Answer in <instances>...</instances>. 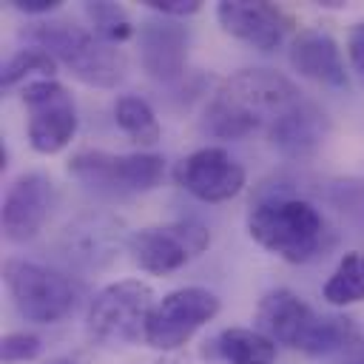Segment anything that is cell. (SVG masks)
Wrapping results in <instances>:
<instances>
[{"label": "cell", "mask_w": 364, "mask_h": 364, "mask_svg": "<svg viewBox=\"0 0 364 364\" xmlns=\"http://www.w3.org/2000/svg\"><path fill=\"white\" fill-rule=\"evenodd\" d=\"M299 97L287 77L270 68H242L213 91L202 128L219 139H242L270 125Z\"/></svg>", "instance_id": "cell-1"}, {"label": "cell", "mask_w": 364, "mask_h": 364, "mask_svg": "<svg viewBox=\"0 0 364 364\" xmlns=\"http://www.w3.org/2000/svg\"><path fill=\"white\" fill-rule=\"evenodd\" d=\"M247 233L267 253L301 264L310 262L324 245V216L318 208L299 196L259 199L247 213Z\"/></svg>", "instance_id": "cell-2"}, {"label": "cell", "mask_w": 364, "mask_h": 364, "mask_svg": "<svg viewBox=\"0 0 364 364\" xmlns=\"http://www.w3.org/2000/svg\"><path fill=\"white\" fill-rule=\"evenodd\" d=\"M28 40L37 43L46 54L63 63L80 82L97 88H114L125 77V57L117 46L100 40L94 31L65 23V20H46L26 31Z\"/></svg>", "instance_id": "cell-3"}, {"label": "cell", "mask_w": 364, "mask_h": 364, "mask_svg": "<svg viewBox=\"0 0 364 364\" xmlns=\"http://www.w3.org/2000/svg\"><path fill=\"white\" fill-rule=\"evenodd\" d=\"M154 304L151 284L139 279L111 282L91 299L85 327L97 341L108 347H125L139 341V336L145 338V324Z\"/></svg>", "instance_id": "cell-4"}, {"label": "cell", "mask_w": 364, "mask_h": 364, "mask_svg": "<svg viewBox=\"0 0 364 364\" xmlns=\"http://www.w3.org/2000/svg\"><path fill=\"white\" fill-rule=\"evenodd\" d=\"M68 173L85 188L108 196L148 193L165 179V159L159 154H108L80 151L68 159Z\"/></svg>", "instance_id": "cell-5"}, {"label": "cell", "mask_w": 364, "mask_h": 364, "mask_svg": "<svg viewBox=\"0 0 364 364\" xmlns=\"http://www.w3.org/2000/svg\"><path fill=\"white\" fill-rule=\"evenodd\" d=\"M3 279L17 313L34 324H54L65 318L77 304V287L63 273L28 262V259H6Z\"/></svg>", "instance_id": "cell-6"}, {"label": "cell", "mask_w": 364, "mask_h": 364, "mask_svg": "<svg viewBox=\"0 0 364 364\" xmlns=\"http://www.w3.org/2000/svg\"><path fill=\"white\" fill-rule=\"evenodd\" d=\"M222 301L208 287H179L162 296L145 324V341L154 350H179L188 344L196 330H202L216 313Z\"/></svg>", "instance_id": "cell-7"}, {"label": "cell", "mask_w": 364, "mask_h": 364, "mask_svg": "<svg viewBox=\"0 0 364 364\" xmlns=\"http://www.w3.org/2000/svg\"><path fill=\"white\" fill-rule=\"evenodd\" d=\"M26 136L37 154H60L77 134L74 97L57 80H34L23 88Z\"/></svg>", "instance_id": "cell-8"}, {"label": "cell", "mask_w": 364, "mask_h": 364, "mask_svg": "<svg viewBox=\"0 0 364 364\" xmlns=\"http://www.w3.org/2000/svg\"><path fill=\"white\" fill-rule=\"evenodd\" d=\"M210 245V230L196 219H176L162 228H142L131 233L128 253L134 264L148 273H173L188 259L199 256Z\"/></svg>", "instance_id": "cell-9"}, {"label": "cell", "mask_w": 364, "mask_h": 364, "mask_svg": "<svg viewBox=\"0 0 364 364\" xmlns=\"http://www.w3.org/2000/svg\"><path fill=\"white\" fill-rule=\"evenodd\" d=\"M245 168L225 148H199L176 165V182L202 202H228L245 188Z\"/></svg>", "instance_id": "cell-10"}, {"label": "cell", "mask_w": 364, "mask_h": 364, "mask_svg": "<svg viewBox=\"0 0 364 364\" xmlns=\"http://www.w3.org/2000/svg\"><path fill=\"white\" fill-rule=\"evenodd\" d=\"M51 202H54V188L48 176L37 171L20 173L3 196V213H0L3 236L14 245L31 242L43 230L51 213Z\"/></svg>", "instance_id": "cell-11"}, {"label": "cell", "mask_w": 364, "mask_h": 364, "mask_svg": "<svg viewBox=\"0 0 364 364\" xmlns=\"http://www.w3.org/2000/svg\"><path fill=\"white\" fill-rule=\"evenodd\" d=\"M318 321V313L293 290L276 287L264 293V299L256 307V327L270 341L287 344L293 350H304L313 327Z\"/></svg>", "instance_id": "cell-12"}, {"label": "cell", "mask_w": 364, "mask_h": 364, "mask_svg": "<svg viewBox=\"0 0 364 364\" xmlns=\"http://www.w3.org/2000/svg\"><path fill=\"white\" fill-rule=\"evenodd\" d=\"M216 20L230 37L259 51L279 48L287 34V17L264 0H222L216 6Z\"/></svg>", "instance_id": "cell-13"}, {"label": "cell", "mask_w": 364, "mask_h": 364, "mask_svg": "<svg viewBox=\"0 0 364 364\" xmlns=\"http://www.w3.org/2000/svg\"><path fill=\"white\" fill-rule=\"evenodd\" d=\"M139 63L151 80L173 82L188 63V31L171 17L145 20L139 26Z\"/></svg>", "instance_id": "cell-14"}, {"label": "cell", "mask_w": 364, "mask_h": 364, "mask_svg": "<svg viewBox=\"0 0 364 364\" xmlns=\"http://www.w3.org/2000/svg\"><path fill=\"white\" fill-rule=\"evenodd\" d=\"M327 128H330L327 114L316 102L299 97L267 125V136L279 154L290 159H307L321 148Z\"/></svg>", "instance_id": "cell-15"}, {"label": "cell", "mask_w": 364, "mask_h": 364, "mask_svg": "<svg viewBox=\"0 0 364 364\" xmlns=\"http://www.w3.org/2000/svg\"><path fill=\"white\" fill-rule=\"evenodd\" d=\"M290 65L321 85L330 88H347V71H344V60L338 51V43L318 28H304L293 37L290 43Z\"/></svg>", "instance_id": "cell-16"}, {"label": "cell", "mask_w": 364, "mask_h": 364, "mask_svg": "<svg viewBox=\"0 0 364 364\" xmlns=\"http://www.w3.org/2000/svg\"><path fill=\"white\" fill-rule=\"evenodd\" d=\"M216 350L230 364H273L276 341L250 327H228L216 336Z\"/></svg>", "instance_id": "cell-17"}, {"label": "cell", "mask_w": 364, "mask_h": 364, "mask_svg": "<svg viewBox=\"0 0 364 364\" xmlns=\"http://www.w3.org/2000/svg\"><path fill=\"white\" fill-rule=\"evenodd\" d=\"M321 296L333 307H350L364 301V253L361 250H350L341 256V262L324 282Z\"/></svg>", "instance_id": "cell-18"}, {"label": "cell", "mask_w": 364, "mask_h": 364, "mask_svg": "<svg viewBox=\"0 0 364 364\" xmlns=\"http://www.w3.org/2000/svg\"><path fill=\"white\" fill-rule=\"evenodd\" d=\"M114 119L122 128V134L128 139H134L136 145H154V142H159V134H162L159 119H156L154 108L142 97L122 94L114 102Z\"/></svg>", "instance_id": "cell-19"}, {"label": "cell", "mask_w": 364, "mask_h": 364, "mask_svg": "<svg viewBox=\"0 0 364 364\" xmlns=\"http://www.w3.org/2000/svg\"><path fill=\"white\" fill-rule=\"evenodd\" d=\"M54 71H57V60L51 54H46L43 48H20V51H14L3 63L0 85L3 88H11V85H17L23 80L28 85V82H34L31 77H37V80H54Z\"/></svg>", "instance_id": "cell-20"}, {"label": "cell", "mask_w": 364, "mask_h": 364, "mask_svg": "<svg viewBox=\"0 0 364 364\" xmlns=\"http://www.w3.org/2000/svg\"><path fill=\"white\" fill-rule=\"evenodd\" d=\"M82 11H85V17H88V23H91V31H94L100 40L111 43V46L125 43V40L134 34V26H131L128 11H125L122 6H117V3L97 0V3H85Z\"/></svg>", "instance_id": "cell-21"}, {"label": "cell", "mask_w": 364, "mask_h": 364, "mask_svg": "<svg viewBox=\"0 0 364 364\" xmlns=\"http://www.w3.org/2000/svg\"><path fill=\"white\" fill-rule=\"evenodd\" d=\"M43 344L34 333H26V330H17V333H6L3 341H0V358L3 364H26V361H34L40 355Z\"/></svg>", "instance_id": "cell-22"}, {"label": "cell", "mask_w": 364, "mask_h": 364, "mask_svg": "<svg viewBox=\"0 0 364 364\" xmlns=\"http://www.w3.org/2000/svg\"><path fill=\"white\" fill-rule=\"evenodd\" d=\"M151 11H156L159 17H171V20H179V17H191L202 9L199 0H142Z\"/></svg>", "instance_id": "cell-23"}, {"label": "cell", "mask_w": 364, "mask_h": 364, "mask_svg": "<svg viewBox=\"0 0 364 364\" xmlns=\"http://www.w3.org/2000/svg\"><path fill=\"white\" fill-rule=\"evenodd\" d=\"M347 54H350V63L353 68L361 74L364 80V23H355L347 34Z\"/></svg>", "instance_id": "cell-24"}, {"label": "cell", "mask_w": 364, "mask_h": 364, "mask_svg": "<svg viewBox=\"0 0 364 364\" xmlns=\"http://www.w3.org/2000/svg\"><path fill=\"white\" fill-rule=\"evenodd\" d=\"M20 14H51L60 9V0H9Z\"/></svg>", "instance_id": "cell-25"}, {"label": "cell", "mask_w": 364, "mask_h": 364, "mask_svg": "<svg viewBox=\"0 0 364 364\" xmlns=\"http://www.w3.org/2000/svg\"><path fill=\"white\" fill-rule=\"evenodd\" d=\"M353 364H364V344H361V350L353 355Z\"/></svg>", "instance_id": "cell-26"}, {"label": "cell", "mask_w": 364, "mask_h": 364, "mask_svg": "<svg viewBox=\"0 0 364 364\" xmlns=\"http://www.w3.org/2000/svg\"><path fill=\"white\" fill-rule=\"evenodd\" d=\"M46 364H74L71 358H51V361H46Z\"/></svg>", "instance_id": "cell-27"}]
</instances>
